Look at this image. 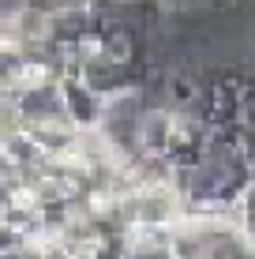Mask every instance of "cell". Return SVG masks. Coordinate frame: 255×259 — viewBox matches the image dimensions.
<instances>
[{
    "label": "cell",
    "mask_w": 255,
    "mask_h": 259,
    "mask_svg": "<svg viewBox=\"0 0 255 259\" xmlns=\"http://www.w3.org/2000/svg\"><path fill=\"white\" fill-rule=\"evenodd\" d=\"M41 203H45V195H41L38 184H15V188H8V207H12L15 214H23V218L38 214Z\"/></svg>",
    "instance_id": "3"
},
{
    "label": "cell",
    "mask_w": 255,
    "mask_h": 259,
    "mask_svg": "<svg viewBox=\"0 0 255 259\" xmlns=\"http://www.w3.org/2000/svg\"><path fill=\"white\" fill-rule=\"evenodd\" d=\"M38 188L45 199H57V203H72V199H83V192H86V181L79 173H68V169H57V173H49V177H41L38 181Z\"/></svg>",
    "instance_id": "1"
},
{
    "label": "cell",
    "mask_w": 255,
    "mask_h": 259,
    "mask_svg": "<svg viewBox=\"0 0 255 259\" xmlns=\"http://www.w3.org/2000/svg\"><path fill=\"white\" fill-rule=\"evenodd\" d=\"M113 259H135L131 252H113Z\"/></svg>",
    "instance_id": "6"
},
{
    "label": "cell",
    "mask_w": 255,
    "mask_h": 259,
    "mask_svg": "<svg viewBox=\"0 0 255 259\" xmlns=\"http://www.w3.org/2000/svg\"><path fill=\"white\" fill-rule=\"evenodd\" d=\"M12 83L19 91H45L53 83V68L41 64V60H26V64H15L12 68Z\"/></svg>",
    "instance_id": "2"
},
{
    "label": "cell",
    "mask_w": 255,
    "mask_h": 259,
    "mask_svg": "<svg viewBox=\"0 0 255 259\" xmlns=\"http://www.w3.org/2000/svg\"><path fill=\"white\" fill-rule=\"evenodd\" d=\"M72 46H75V60H83V64H101L105 60V34L98 30H83Z\"/></svg>",
    "instance_id": "5"
},
{
    "label": "cell",
    "mask_w": 255,
    "mask_h": 259,
    "mask_svg": "<svg viewBox=\"0 0 255 259\" xmlns=\"http://www.w3.org/2000/svg\"><path fill=\"white\" fill-rule=\"evenodd\" d=\"M105 60L117 68L131 64L135 60V38L128 30H109V38H105Z\"/></svg>",
    "instance_id": "4"
}]
</instances>
